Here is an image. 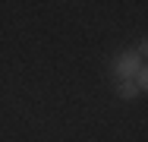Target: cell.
<instances>
[{
  "instance_id": "cell-1",
  "label": "cell",
  "mask_w": 148,
  "mask_h": 142,
  "mask_svg": "<svg viewBox=\"0 0 148 142\" xmlns=\"http://www.w3.org/2000/svg\"><path fill=\"white\" fill-rule=\"evenodd\" d=\"M142 66H145V60L136 54V51H120L114 57V76H117V82L120 79H132Z\"/></svg>"
},
{
  "instance_id": "cell-2",
  "label": "cell",
  "mask_w": 148,
  "mask_h": 142,
  "mask_svg": "<svg viewBox=\"0 0 148 142\" xmlns=\"http://www.w3.org/2000/svg\"><path fill=\"white\" fill-rule=\"evenodd\" d=\"M117 95L123 98V101H132V98H139L142 92H139V85L132 82V79H120L117 82Z\"/></svg>"
}]
</instances>
